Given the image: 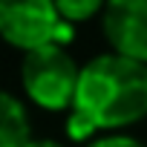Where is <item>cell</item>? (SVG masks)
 <instances>
[{
    "label": "cell",
    "instance_id": "cell-1",
    "mask_svg": "<svg viewBox=\"0 0 147 147\" xmlns=\"http://www.w3.org/2000/svg\"><path fill=\"white\" fill-rule=\"evenodd\" d=\"M69 113L87 118L95 130L124 127L147 115V63L124 55H98L81 66L75 104Z\"/></svg>",
    "mask_w": 147,
    "mask_h": 147
},
{
    "label": "cell",
    "instance_id": "cell-2",
    "mask_svg": "<svg viewBox=\"0 0 147 147\" xmlns=\"http://www.w3.org/2000/svg\"><path fill=\"white\" fill-rule=\"evenodd\" d=\"M20 81L26 95L46 110H72L81 81V69L63 46L29 52L20 63Z\"/></svg>",
    "mask_w": 147,
    "mask_h": 147
},
{
    "label": "cell",
    "instance_id": "cell-3",
    "mask_svg": "<svg viewBox=\"0 0 147 147\" xmlns=\"http://www.w3.org/2000/svg\"><path fill=\"white\" fill-rule=\"evenodd\" d=\"M0 32L3 38L29 52L46 46H63L75 38L72 23H66L49 0H26V3H0Z\"/></svg>",
    "mask_w": 147,
    "mask_h": 147
},
{
    "label": "cell",
    "instance_id": "cell-4",
    "mask_svg": "<svg viewBox=\"0 0 147 147\" xmlns=\"http://www.w3.org/2000/svg\"><path fill=\"white\" fill-rule=\"evenodd\" d=\"M104 35L115 55L147 63V0H113L104 6Z\"/></svg>",
    "mask_w": 147,
    "mask_h": 147
},
{
    "label": "cell",
    "instance_id": "cell-5",
    "mask_svg": "<svg viewBox=\"0 0 147 147\" xmlns=\"http://www.w3.org/2000/svg\"><path fill=\"white\" fill-rule=\"evenodd\" d=\"M32 130H29V113L23 101H18L12 92L0 95V147H29Z\"/></svg>",
    "mask_w": 147,
    "mask_h": 147
},
{
    "label": "cell",
    "instance_id": "cell-6",
    "mask_svg": "<svg viewBox=\"0 0 147 147\" xmlns=\"http://www.w3.org/2000/svg\"><path fill=\"white\" fill-rule=\"evenodd\" d=\"M55 6H58V12H61V18H63L66 23L87 20V18H92V15L101 9L98 0H61V3H55Z\"/></svg>",
    "mask_w": 147,
    "mask_h": 147
},
{
    "label": "cell",
    "instance_id": "cell-7",
    "mask_svg": "<svg viewBox=\"0 0 147 147\" xmlns=\"http://www.w3.org/2000/svg\"><path fill=\"white\" fill-rule=\"evenodd\" d=\"M90 147H144V144L136 141V138H130V136H107V138L92 141Z\"/></svg>",
    "mask_w": 147,
    "mask_h": 147
},
{
    "label": "cell",
    "instance_id": "cell-8",
    "mask_svg": "<svg viewBox=\"0 0 147 147\" xmlns=\"http://www.w3.org/2000/svg\"><path fill=\"white\" fill-rule=\"evenodd\" d=\"M29 147H61L58 141H32Z\"/></svg>",
    "mask_w": 147,
    "mask_h": 147
}]
</instances>
